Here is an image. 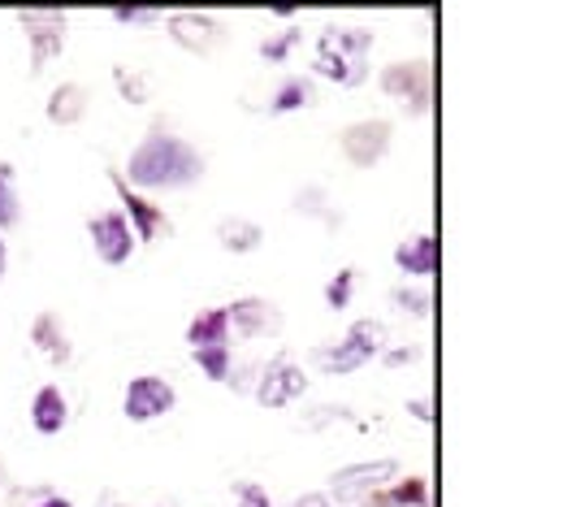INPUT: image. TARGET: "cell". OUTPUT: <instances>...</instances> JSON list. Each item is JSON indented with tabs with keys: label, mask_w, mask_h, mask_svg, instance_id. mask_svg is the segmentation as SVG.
I'll list each match as a JSON object with an SVG mask.
<instances>
[{
	"label": "cell",
	"mask_w": 563,
	"mask_h": 507,
	"mask_svg": "<svg viewBox=\"0 0 563 507\" xmlns=\"http://www.w3.org/2000/svg\"><path fill=\"white\" fill-rule=\"evenodd\" d=\"M408 408H412V417H417V421H424V426L433 421V412H429V399H412Z\"/></svg>",
	"instance_id": "obj_33"
},
{
	"label": "cell",
	"mask_w": 563,
	"mask_h": 507,
	"mask_svg": "<svg viewBox=\"0 0 563 507\" xmlns=\"http://www.w3.org/2000/svg\"><path fill=\"white\" fill-rule=\"evenodd\" d=\"M191 361L209 382H225L234 368V348H205V352H191Z\"/></svg>",
	"instance_id": "obj_25"
},
{
	"label": "cell",
	"mask_w": 563,
	"mask_h": 507,
	"mask_svg": "<svg viewBox=\"0 0 563 507\" xmlns=\"http://www.w3.org/2000/svg\"><path fill=\"white\" fill-rule=\"evenodd\" d=\"M174 404H178V390H174V382L161 377V373H140V377H131L126 390H122V412H126V421H135V426H152V421L169 417Z\"/></svg>",
	"instance_id": "obj_11"
},
{
	"label": "cell",
	"mask_w": 563,
	"mask_h": 507,
	"mask_svg": "<svg viewBox=\"0 0 563 507\" xmlns=\"http://www.w3.org/2000/svg\"><path fill=\"white\" fill-rule=\"evenodd\" d=\"M18 26L31 44V74H44L53 57L70 44V13L66 9H18Z\"/></svg>",
	"instance_id": "obj_4"
},
{
	"label": "cell",
	"mask_w": 563,
	"mask_h": 507,
	"mask_svg": "<svg viewBox=\"0 0 563 507\" xmlns=\"http://www.w3.org/2000/svg\"><path fill=\"white\" fill-rule=\"evenodd\" d=\"M395 269L412 283H429L438 269V239L433 234H412L395 247Z\"/></svg>",
	"instance_id": "obj_18"
},
{
	"label": "cell",
	"mask_w": 563,
	"mask_h": 507,
	"mask_svg": "<svg viewBox=\"0 0 563 507\" xmlns=\"http://www.w3.org/2000/svg\"><path fill=\"white\" fill-rule=\"evenodd\" d=\"M399 473H404V469H399V460H395V455L352 460V464H343V469H334V473H330V499L355 507L360 499H368L377 486L395 482Z\"/></svg>",
	"instance_id": "obj_7"
},
{
	"label": "cell",
	"mask_w": 563,
	"mask_h": 507,
	"mask_svg": "<svg viewBox=\"0 0 563 507\" xmlns=\"http://www.w3.org/2000/svg\"><path fill=\"white\" fill-rule=\"evenodd\" d=\"M355 283H360V274H355L352 265L347 269H339L330 283H325V308H334V312H343V308H352V299H355Z\"/></svg>",
	"instance_id": "obj_26"
},
{
	"label": "cell",
	"mask_w": 563,
	"mask_h": 507,
	"mask_svg": "<svg viewBox=\"0 0 563 507\" xmlns=\"http://www.w3.org/2000/svg\"><path fill=\"white\" fill-rule=\"evenodd\" d=\"M421 356V348H386L377 361L382 364H390V368H399V364H408V361H417Z\"/></svg>",
	"instance_id": "obj_31"
},
{
	"label": "cell",
	"mask_w": 563,
	"mask_h": 507,
	"mask_svg": "<svg viewBox=\"0 0 563 507\" xmlns=\"http://www.w3.org/2000/svg\"><path fill=\"white\" fill-rule=\"evenodd\" d=\"M355 507H429V486L424 477H395L386 486H377L368 499H360Z\"/></svg>",
	"instance_id": "obj_21"
},
{
	"label": "cell",
	"mask_w": 563,
	"mask_h": 507,
	"mask_svg": "<svg viewBox=\"0 0 563 507\" xmlns=\"http://www.w3.org/2000/svg\"><path fill=\"white\" fill-rule=\"evenodd\" d=\"M87 109H91V91L70 78V82H57V87H53V96H48V104H44V118H48L53 126H78V122L87 118Z\"/></svg>",
	"instance_id": "obj_19"
},
{
	"label": "cell",
	"mask_w": 563,
	"mask_h": 507,
	"mask_svg": "<svg viewBox=\"0 0 563 507\" xmlns=\"http://www.w3.org/2000/svg\"><path fill=\"white\" fill-rule=\"evenodd\" d=\"M303 44V31L299 26H286V31H274V35H265L261 40V62H269V66H286L290 62V53Z\"/></svg>",
	"instance_id": "obj_23"
},
{
	"label": "cell",
	"mask_w": 563,
	"mask_h": 507,
	"mask_svg": "<svg viewBox=\"0 0 563 507\" xmlns=\"http://www.w3.org/2000/svg\"><path fill=\"white\" fill-rule=\"evenodd\" d=\"M9 486V477H4V455H0V491Z\"/></svg>",
	"instance_id": "obj_35"
},
{
	"label": "cell",
	"mask_w": 563,
	"mask_h": 507,
	"mask_svg": "<svg viewBox=\"0 0 563 507\" xmlns=\"http://www.w3.org/2000/svg\"><path fill=\"white\" fill-rule=\"evenodd\" d=\"M113 22H118V26H156V22H165V9H143V4H118V9H113Z\"/></svg>",
	"instance_id": "obj_28"
},
{
	"label": "cell",
	"mask_w": 563,
	"mask_h": 507,
	"mask_svg": "<svg viewBox=\"0 0 563 507\" xmlns=\"http://www.w3.org/2000/svg\"><path fill=\"white\" fill-rule=\"evenodd\" d=\"M31 343L40 348V356H48L53 364L74 361L70 326H66V321H62V312H53V308H44V312L31 321Z\"/></svg>",
	"instance_id": "obj_17"
},
{
	"label": "cell",
	"mask_w": 563,
	"mask_h": 507,
	"mask_svg": "<svg viewBox=\"0 0 563 507\" xmlns=\"http://www.w3.org/2000/svg\"><path fill=\"white\" fill-rule=\"evenodd\" d=\"M109 183H113V191H118V200H122V218L131 221V230H135V243H156L161 234H169V230H174L169 213H165L161 205H152L147 196L131 191V187L122 183V174H118V169H109Z\"/></svg>",
	"instance_id": "obj_13"
},
{
	"label": "cell",
	"mask_w": 563,
	"mask_h": 507,
	"mask_svg": "<svg viewBox=\"0 0 563 507\" xmlns=\"http://www.w3.org/2000/svg\"><path fill=\"white\" fill-rule=\"evenodd\" d=\"M290 507H334V499H330L325 491H303Z\"/></svg>",
	"instance_id": "obj_32"
},
{
	"label": "cell",
	"mask_w": 563,
	"mask_h": 507,
	"mask_svg": "<svg viewBox=\"0 0 563 507\" xmlns=\"http://www.w3.org/2000/svg\"><path fill=\"white\" fill-rule=\"evenodd\" d=\"M390 147H395V122H386V118H360L339 131V152L352 169L382 165L390 156Z\"/></svg>",
	"instance_id": "obj_9"
},
{
	"label": "cell",
	"mask_w": 563,
	"mask_h": 507,
	"mask_svg": "<svg viewBox=\"0 0 563 507\" xmlns=\"http://www.w3.org/2000/svg\"><path fill=\"white\" fill-rule=\"evenodd\" d=\"M22 221V196L13 187V165H0V234Z\"/></svg>",
	"instance_id": "obj_24"
},
{
	"label": "cell",
	"mask_w": 563,
	"mask_h": 507,
	"mask_svg": "<svg viewBox=\"0 0 563 507\" xmlns=\"http://www.w3.org/2000/svg\"><path fill=\"white\" fill-rule=\"evenodd\" d=\"M165 31L191 57H212V53H221L230 44V22L217 18V13H200V9H174V13H165Z\"/></svg>",
	"instance_id": "obj_5"
},
{
	"label": "cell",
	"mask_w": 563,
	"mask_h": 507,
	"mask_svg": "<svg viewBox=\"0 0 563 507\" xmlns=\"http://www.w3.org/2000/svg\"><path fill=\"white\" fill-rule=\"evenodd\" d=\"M87 234H91V252L109 265V269H118V265H126L131 256H135V230H131V221L122 218V209H104V213H91L87 218Z\"/></svg>",
	"instance_id": "obj_12"
},
{
	"label": "cell",
	"mask_w": 563,
	"mask_h": 507,
	"mask_svg": "<svg viewBox=\"0 0 563 507\" xmlns=\"http://www.w3.org/2000/svg\"><path fill=\"white\" fill-rule=\"evenodd\" d=\"M373 44L377 35L368 26H325L317 35V48H312V74L317 78H330L339 87H364L368 82V57H373Z\"/></svg>",
	"instance_id": "obj_2"
},
{
	"label": "cell",
	"mask_w": 563,
	"mask_h": 507,
	"mask_svg": "<svg viewBox=\"0 0 563 507\" xmlns=\"http://www.w3.org/2000/svg\"><path fill=\"white\" fill-rule=\"evenodd\" d=\"M4 274H9V243H4V234H0V283H4Z\"/></svg>",
	"instance_id": "obj_34"
},
{
	"label": "cell",
	"mask_w": 563,
	"mask_h": 507,
	"mask_svg": "<svg viewBox=\"0 0 563 507\" xmlns=\"http://www.w3.org/2000/svg\"><path fill=\"white\" fill-rule=\"evenodd\" d=\"M321 96H317V78L312 74H282L269 91V104L265 113L269 118H286V113H299V109H312Z\"/></svg>",
	"instance_id": "obj_16"
},
{
	"label": "cell",
	"mask_w": 563,
	"mask_h": 507,
	"mask_svg": "<svg viewBox=\"0 0 563 507\" xmlns=\"http://www.w3.org/2000/svg\"><path fill=\"white\" fill-rule=\"evenodd\" d=\"M290 213H299V218H317L321 225H330V230H339L343 225V209L330 200V191L321 187V183H308V187H299L295 191V200H290Z\"/></svg>",
	"instance_id": "obj_22"
},
{
	"label": "cell",
	"mask_w": 563,
	"mask_h": 507,
	"mask_svg": "<svg viewBox=\"0 0 563 507\" xmlns=\"http://www.w3.org/2000/svg\"><path fill=\"white\" fill-rule=\"evenodd\" d=\"M187 348L205 352V348H234L230 339V321H225V304L221 308H205L187 321Z\"/></svg>",
	"instance_id": "obj_20"
},
{
	"label": "cell",
	"mask_w": 563,
	"mask_h": 507,
	"mask_svg": "<svg viewBox=\"0 0 563 507\" xmlns=\"http://www.w3.org/2000/svg\"><path fill=\"white\" fill-rule=\"evenodd\" d=\"M113 82H118V91H122L131 104H143V100H147V78H143V74H126L118 66V70H113Z\"/></svg>",
	"instance_id": "obj_30"
},
{
	"label": "cell",
	"mask_w": 563,
	"mask_h": 507,
	"mask_svg": "<svg viewBox=\"0 0 563 507\" xmlns=\"http://www.w3.org/2000/svg\"><path fill=\"white\" fill-rule=\"evenodd\" d=\"M230 495H234V507H274L261 482H230Z\"/></svg>",
	"instance_id": "obj_29"
},
{
	"label": "cell",
	"mask_w": 563,
	"mask_h": 507,
	"mask_svg": "<svg viewBox=\"0 0 563 507\" xmlns=\"http://www.w3.org/2000/svg\"><path fill=\"white\" fill-rule=\"evenodd\" d=\"M390 304L399 308V312H408V317H429V290L424 287H408V283H399V287L390 290Z\"/></svg>",
	"instance_id": "obj_27"
},
{
	"label": "cell",
	"mask_w": 563,
	"mask_h": 507,
	"mask_svg": "<svg viewBox=\"0 0 563 507\" xmlns=\"http://www.w3.org/2000/svg\"><path fill=\"white\" fill-rule=\"evenodd\" d=\"M386 352V326L373 321V317H360L347 326V334L330 348H317L312 361L321 364L325 377H347V373H360L364 364H373Z\"/></svg>",
	"instance_id": "obj_3"
},
{
	"label": "cell",
	"mask_w": 563,
	"mask_h": 507,
	"mask_svg": "<svg viewBox=\"0 0 563 507\" xmlns=\"http://www.w3.org/2000/svg\"><path fill=\"white\" fill-rule=\"evenodd\" d=\"M118 174L140 196L143 191H191V187L205 183L209 156L191 144V140H183V135H174V131H165L156 122L140 144H135L126 169H118Z\"/></svg>",
	"instance_id": "obj_1"
},
{
	"label": "cell",
	"mask_w": 563,
	"mask_h": 507,
	"mask_svg": "<svg viewBox=\"0 0 563 507\" xmlns=\"http://www.w3.org/2000/svg\"><path fill=\"white\" fill-rule=\"evenodd\" d=\"M212 239H217V247L230 252V256H252V252H261V243H265V225L243 218V213H225V218H217V225H212Z\"/></svg>",
	"instance_id": "obj_15"
},
{
	"label": "cell",
	"mask_w": 563,
	"mask_h": 507,
	"mask_svg": "<svg viewBox=\"0 0 563 507\" xmlns=\"http://www.w3.org/2000/svg\"><path fill=\"white\" fill-rule=\"evenodd\" d=\"M303 395H308V373L295 364L290 352H278V356L261 361V377L252 386V399L261 408H290Z\"/></svg>",
	"instance_id": "obj_10"
},
{
	"label": "cell",
	"mask_w": 563,
	"mask_h": 507,
	"mask_svg": "<svg viewBox=\"0 0 563 507\" xmlns=\"http://www.w3.org/2000/svg\"><path fill=\"white\" fill-rule=\"evenodd\" d=\"M31 426H35V434L44 438H57L70 426V399H66V390L57 382H48V386H40L31 395Z\"/></svg>",
	"instance_id": "obj_14"
},
{
	"label": "cell",
	"mask_w": 563,
	"mask_h": 507,
	"mask_svg": "<svg viewBox=\"0 0 563 507\" xmlns=\"http://www.w3.org/2000/svg\"><path fill=\"white\" fill-rule=\"evenodd\" d=\"M377 87L386 100L404 104L412 118H424L429 113V96H433V70L424 57H412V62H390L386 70L377 74Z\"/></svg>",
	"instance_id": "obj_6"
},
{
	"label": "cell",
	"mask_w": 563,
	"mask_h": 507,
	"mask_svg": "<svg viewBox=\"0 0 563 507\" xmlns=\"http://www.w3.org/2000/svg\"><path fill=\"white\" fill-rule=\"evenodd\" d=\"M225 321H230V339L234 343L278 339L286 330V312L265 295H239L234 304H225Z\"/></svg>",
	"instance_id": "obj_8"
}]
</instances>
